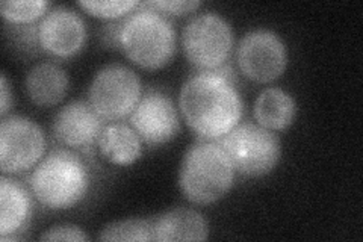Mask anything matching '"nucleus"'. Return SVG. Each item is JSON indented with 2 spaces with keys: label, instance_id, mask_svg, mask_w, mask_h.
Listing matches in <instances>:
<instances>
[{
  "label": "nucleus",
  "instance_id": "21",
  "mask_svg": "<svg viewBox=\"0 0 363 242\" xmlns=\"http://www.w3.org/2000/svg\"><path fill=\"white\" fill-rule=\"evenodd\" d=\"M144 6L159 11L164 16H186L201 6L200 0H152V2H141Z\"/></svg>",
  "mask_w": 363,
  "mask_h": 242
},
{
  "label": "nucleus",
  "instance_id": "3",
  "mask_svg": "<svg viewBox=\"0 0 363 242\" xmlns=\"http://www.w3.org/2000/svg\"><path fill=\"white\" fill-rule=\"evenodd\" d=\"M89 171L72 150L56 148L32 170L29 185L33 197L52 211L72 209L89 189Z\"/></svg>",
  "mask_w": 363,
  "mask_h": 242
},
{
  "label": "nucleus",
  "instance_id": "22",
  "mask_svg": "<svg viewBox=\"0 0 363 242\" xmlns=\"http://www.w3.org/2000/svg\"><path fill=\"white\" fill-rule=\"evenodd\" d=\"M91 238L79 226L58 224L53 226L40 236V241H89Z\"/></svg>",
  "mask_w": 363,
  "mask_h": 242
},
{
  "label": "nucleus",
  "instance_id": "2",
  "mask_svg": "<svg viewBox=\"0 0 363 242\" xmlns=\"http://www.w3.org/2000/svg\"><path fill=\"white\" fill-rule=\"evenodd\" d=\"M117 48L145 70L165 67L177 49L173 21L143 4L117 25Z\"/></svg>",
  "mask_w": 363,
  "mask_h": 242
},
{
  "label": "nucleus",
  "instance_id": "10",
  "mask_svg": "<svg viewBox=\"0 0 363 242\" xmlns=\"http://www.w3.org/2000/svg\"><path fill=\"white\" fill-rule=\"evenodd\" d=\"M37 41L44 53L68 60L84 49L86 23L70 6H52L37 26Z\"/></svg>",
  "mask_w": 363,
  "mask_h": 242
},
{
  "label": "nucleus",
  "instance_id": "16",
  "mask_svg": "<svg viewBox=\"0 0 363 242\" xmlns=\"http://www.w3.org/2000/svg\"><path fill=\"white\" fill-rule=\"evenodd\" d=\"M99 153L116 165H130L143 155V140L130 124L109 123L104 126L97 143Z\"/></svg>",
  "mask_w": 363,
  "mask_h": 242
},
{
  "label": "nucleus",
  "instance_id": "12",
  "mask_svg": "<svg viewBox=\"0 0 363 242\" xmlns=\"http://www.w3.org/2000/svg\"><path fill=\"white\" fill-rule=\"evenodd\" d=\"M52 129L58 143L73 150H86L97 143L104 119L89 101L74 100L56 112Z\"/></svg>",
  "mask_w": 363,
  "mask_h": 242
},
{
  "label": "nucleus",
  "instance_id": "18",
  "mask_svg": "<svg viewBox=\"0 0 363 242\" xmlns=\"http://www.w3.org/2000/svg\"><path fill=\"white\" fill-rule=\"evenodd\" d=\"M100 241H153L152 218H129L101 229Z\"/></svg>",
  "mask_w": 363,
  "mask_h": 242
},
{
  "label": "nucleus",
  "instance_id": "1",
  "mask_svg": "<svg viewBox=\"0 0 363 242\" xmlns=\"http://www.w3.org/2000/svg\"><path fill=\"white\" fill-rule=\"evenodd\" d=\"M199 72L189 76L179 93L184 120L203 140L218 141L241 123L244 103L229 72Z\"/></svg>",
  "mask_w": 363,
  "mask_h": 242
},
{
  "label": "nucleus",
  "instance_id": "14",
  "mask_svg": "<svg viewBox=\"0 0 363 242\" xmlns=\"http://www.w3.org/2000/svg\"><path fill=\"white\" fill-rule=\"evenodd\" d=\"M32 216V199L26 187L8 175L0 177V238L17 235Z\"/></svg>",
  "mask_w": 363,
  "mask_h": 242
},
{
  "label": "nucleus",
  "instance_id": "11",
  "mask_svg": "<svg viewBox=\"0 0 363 242\" xmlns=\"http://www.w3.org/2000/svg\"><path fill=\"white\" fill-rule=\"evenodd\" d=\"M130 126L143 143L162 145L173 141L180 132L179 111L162 91L149 89L130 114Z\"/></svg>",
  "mask_w": 363,
  "mask_h": 242
},
{
  "label": "nucleus",
  "instance_id": "4",
  "mask_svg": "<svg viewBox=\"0 0 363 242\" xmlns=\"http://www.w3.org/2000/svg\"><path fill=\"white\" fill-rule=\"evenodd\" d=\"M235 172L230 156L218 141L201 140L182 159L179 187L191 203L212 204L232 189Z\"/></svg>",
  "mask_w": 363,
  "mask_h": 242
},
{
  "label": "nucleus",
  "instance_id": "5",
  "mask_svg": "<svg viewBox=\"0 0 363 242\" xmlns=\"http://www.w3.org/2000/svg\"><path fill=\"white\" fill-rule=\"evenodd\" d=\"M235 44L230 21L217 13L192 17L182 32V49L200 72H220L227 67Z\"/></svg>",
  "mask_w": 363,
  "mask_h": 242
},
{
  "label": "nucleus",
  "instance_id": "8",
  "mask_svg": "<svg viewBox=\"0 0 363 242\" xmlns=\"http://www.w3.org/2000/svg\"><path fill=\"white\" fill-rule=\"evenodd\" d=\"M236 62L241 73L253 82H272L286 70V44L271 29L248 31L238 43Z\"/></svg>",
  "mask_w": 363,
  "mask_h": 242
},
{
  "label": "nucleus",
  "instance_id": "7",
  "mask_svg": "<svg viewBox=\"0 0 363 242\" xmlns=\"http://www.w3.org/2000/svg\"><path fill=\"white\" fill-rule=\"evenodd\" d=\"M218 143L230 156L235 170L247 177L268 175L281 156V145L276 133L255 123H240Z\"/></svg>",
  "mask_w": 363,
  "mask_h": 242
},
{
  "label": "nucleus",
  "instance_id": "9",
  "mask_svg": "<svg viewBox=\"0 0 363 242\" xmlns=\"http://www.w3.org/2000/svg\"><path fill=\"white\" fill-rule=\"evenodd\" d=\"M45 152L40 126L23 115H6L0 123V168L4 175H20L35 167Z\"/></svg>",
  "mask_w": 363,
  "mask_h": 242
},
{
  "label": "nucleus",
  "instance_id": "6",
  "mask_svg": "<svg viewBox=\"0 0 363 242\" xmlns=\"http://www.w3.org/2000/svg\"><path fill=\"white\" fill-rule=\"evenodd\" d=\"M143 97V82L133 68L120 62L104 65L94 75L88 101L104 120L128 117Z\"/></svg>",
  "mask_w": 363,
  "mask_h": 242
},
{
  "label": "nucleus",
  "instance_id": "15",
  "mask_svg": "<svg viewBox=\"0 0 363 242\" xmlns=\"http://www.w3.org/2000/svg\"><path fill=\"white\" fill-rule=\"evenodd\" d=\"M70 80L64 68L50 61L33 65L26 75L25 88L28 97L38 106H55L67 94Z\"/></svg>",
  "mask_w": 363,
  "mask_h": 242
},
{
  "label": "nucleus",
  "instance_id": "19",
  "mask_svg": "<svg viewBox=\"0 0 363 242\" xmlns=\"http://www.w3.org/2000/svg\"><path fill=\"white\" fill-rule=\"evenodd\" d=\"M52 8L50 2L45 0H4L0 2V13L2 17L16 25H26V23H33L38 18H43L49 13Z\"/></svg>",
  "mask_w": 363,
  "mask_h": 242
},
{
  "label": "nucleus",
  "instance_id": "17",
  "mask_svg": "<svg viewBox=\"0 0 363 242\" xmlns=\"http://www.w3.org/2000/svg\"><path fill=\"white\" fill-rule=\"evenodd\" d=\"M257 124L268 131H285L297 115V103L288 91L271 87L265 88L255 101L253 108Z\"/></svg>",
  "mask_w": 363,
  "mask_h": 242
},
{
  "label": "nucleus",
  "instance_id": "20",
  "mask_svg": "<svg viewBox=\"0 0 363 242\" xmlns=\"http://www.w3.org/2000/svg\"><path fill=\"white\" fill-rule=\"evenodd\" d=\"M141 2L138 0H116V2H100V0H79L77 6L82 8L85 13L100 17V18H124L138 8Z\"/></svg>",
  "mask_w": 363,
  "mask_h": 242
},
{
  "label": "nucleus",
  "instance_id": "13",
  "mask_svg": "<svg viewBox=\"0 0 363 242\" xmlns=\"http://www.w3.org/2000/svg\"><path fill=\"white\" fill-rule=\"evenodd\" d=\"M153 241H204L209 238V223L191 207H174L152 218Z\"/></svg>",
  "mask_w": 363,
  "mask_h": 242
},
{
  "label": "nucleus",
  "instance_id": "23",
  "mask_svg": "<svg viewBox=\"0 0 363 242\" xmlns=\"http://www.w3.org/2000/svg\"><path fill=\"white\" fill-rule=\"evenodd\" d=\"M11 100H13V94H11L9 91L6 75L4 73L2 79H0V115H2V119L6 117V114L11 108Z\"/></svg>",
  "mask_w": 363,
  "mask_h": 242
}]
</instances>
